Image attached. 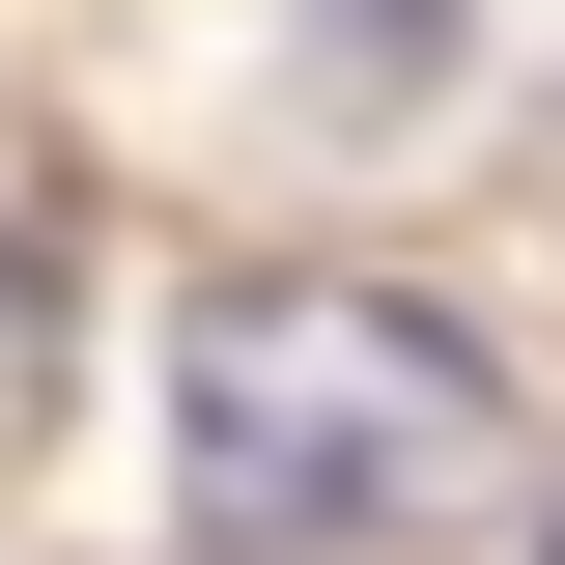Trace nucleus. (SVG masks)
<instances>
[{"label": "nucleus", "instance_id": "obj_3", "mask_svg": "<svg viewBox=\"0 0 565 565\" xmlns=\"http://www.w3.org/2000/svg\"><path fill=\"white\" fill-rule=\"evenodd\" d=\"M537 565H565V509H537Z\"/></svg>", "mask_w": 565, "mask_h": 565}, {"label": "nucleus", "instance_id": "obj_2", "mask_svg": "<svg viewBox=\"0 0 565 565\" xmlns=\"http://www.w3.org/2000/svg\"><path fill=\"white\" fill-rule=\"evenodd\" d=\"M311 57H367L340 114H424V57H452V0H311Z\"/></svg>", "mask_w": 565, "mask_h": 565}, {"label": "nucleus", "instance_id": "obj_1", "mask_svg": "<svg viewBox=\"0 0 565 565\" xmlns=\"http://www.w3.org/2000/svg\"><path fill=\"white\" fill-rule=\"evenodd\" d=\"M170 452H199V565H396L537 481L509 367L396 282H226L170 340Z\"/></svg>", "mask_w": 565, "mask_h": 565}]
</instances>
